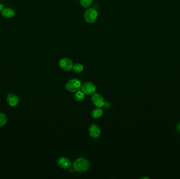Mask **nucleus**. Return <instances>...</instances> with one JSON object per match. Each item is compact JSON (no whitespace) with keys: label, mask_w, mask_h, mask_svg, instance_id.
I'll return each mask as SVG.
<instances>
[{"label":"nucleus","mask_w":180,"mask_h":179,"mask_svg":"<svg viewBox=\"0 0 180 179\" xmlns=\"http://www.w3.org/2000/svg\"><path fill=\"white\" fill-rule=\"evenodd\" d=\"M72 70L75 73L77 74H80L83 71V66L82 65L79 63H76L74 65H73Z\"/></svg>","instance_id":"12"},{"label":"nucleus","mask_w":180,"mask_h":179,"mask_svg":"<svg viewBox=\"0 0 180 179\" xmlns=\"http://www.w3.org/2000/svg\"><path fill=\"white\" fill-rule=\"evenodd\" d=\"M7 117L4 113H0V127L3 126L7 122Z\"/></svg>","instance_id":"14"},{"label":"nucleus","mask_w":180,"mask_h":179,"mask_svg":"<svg viewBox=\"0 0 180 179\" xmlns=\"http://www.w3.org/2000/svg\"><path fill=\"white\" fill-rule=\"evenodd\" d=\"M103 110L100 107L95 108L92 112V117L94 119H97L100 118L103 115Z\"/></svg>","instance_id":"11"},{"label":"nucleus","mask_w":180,"mask_h":179,"mask_svg":"<svg viewBox=\"0 0 180 179\" xmlns=\"http://www.w3.org/2000/svg\"><path fill=\"white\" fill-rule=\"evenodd\" d=\"M6 101L7 104L9 106L11 107H15L18 104L19 98L14 93H10L7 95Z\"/></svg>","instance_id":"9"},{"label":"nucleus","mask_w":180,"mask_h":179,"mask_svg":"<svg viewBox=\"0 0 180 179\" xmlns=\"http://www.w3.org/2000/svg\"><path fill=\"white\" fill-rule=\"evenodd\" d=\"M66 87L67 91L71 93H76L81 89L82 84L78 79H73L67 82Z\"/></svg>","instance_id":"2"},{"label":"nucleus","mask_w":180,"mask_h":179,"mask_svg":"<svg viewBox=\"0 0 180 179\" xmlns=\"http://www.w3.org/2000/svg\"><path fill=\"white\" fill-rule=\"evenodd\" d=\"M81 5L84 7H87L91 6L93 0H80Z\"/></svg>","instance_id":"15"},{"label":"nucleus","mask_w":180,"mask_h":179,"mask_svg":"<svg viewBox=\"0 0 180 179\" xmlns=\"http://www.w3.org/2000/svg\"><path fill=\"white\" fill-rule=\"evenodd\" d=\"M89 133L91 137L93 138H97L100 135L101 129L97 124H91L89 128Z\"/></svg>","instance_id":"8"},{"label":"nucleus","mask_w":180,"mask_h":179,"mask_svg":"<svg viewBox=\"0 0 180 179\" xmlns=\"http://www.w3.org/2000/svg\"><path fill=\"white\" fill-rule=\"evenodd\" d=\"M178 131L180 132V123L178 124Z\"/></svg>","instance_id":"17"},{"label":"nucleus","mask_w":180,"mask_h":179,"mask_svg":"<svg viewBox=\"0 0 180 179\" xmlns=\"http://www.w3.org/2000/svg\"><path fill=\"white\" fill-rule=\"evenodd\" d=\"M57 165L58 166L63 169H67L71 167L72 162L69 158L64 157H61L57 160Z\"/></svg>","instance_id":"7"},{"label":"nucleus","mask_w":180,"mask_h":179,"mask_svg":"<svg viewBox=\"0 0 180 179\" xmlns=\"http://www.w3.org/2000/svg\"><path fill=\"white\" fill-rule=\"evenodd\" d=\"M81 90L85 95H91L95 93L97 87L92 82H86L82 85Z\"/></svg>","instance_id":"4"},{"label":"nucleus","mask_w":180,"mask_h":179,"mask_svg":"<svg viewBox=\"0 0 180 179\" xmlns=\"http://www.w3.org/2000/svg\"><path fill=\"white\" fill-rule=\"evenodd\" d=\"M60 66L61 68L64 71H70L72 70L73 64L72 60L67 58H64L60 61Z\"/></svg>","instance_id":"6"},{"label":"nucleus","mask_w":180,"mask_h":179,"mask_svg":"<svg viewBox=\"0 0 180 179\" xmlns=\"http://www.w3.org/2000/svg\"><path fill=\"white\" fill-rule=\"evenodd\" d=\"M98 13L94 9L87 10L84 14V18L86 22L89 23H93L97 20Z\"/></svg>","instance_id":"3"},{"label":"nucleus","mask_w":180,"mask_h":179,"mask_svg":"<svg viewBox=\"0 0 180 179\" xmlns=\"http://www.w3.org/2000/svg\"><path fill=\"white\" fill-rule=\"evenodd\" d=\"M1 14H2V16L5 18H11L14 17L16 14V13H15L14 10L12 9V8L7 7V8H4Z\"/></svg>","instance_id":"10"},{"label":"nucleus","mask_w":180,"mask_h":179,"mask_svg":"<svg viewBox=\"0 0 180 179\" xmlns=\"http://www.w3.org/2000/svg\"><path fill=\"white\" fill-rule=\"evenodd\" d=\"M89 167V162L84 158H80L76 159L73 163V168L74 170L80 173L86 172Z\"/></svg>","instance_id":"1"},{"label":"nucleus","mask_w":180,"mask_h":179,"mask_svg":"<svg viewBox=\"0 0 180 179\" xmlns=\"http://www.w3.org/2000/svg\"><path fill=\"white\" fill-rule=\"evenodd\" d=\"M91 101L93 102V104L97 106V107L101 108L104 106L105 104V101L103 97H102V95H100L99 93H94L92 94L91 97Z\"/></svg>","instance_id":"5"},{"label":"nucleus","mask_w":180,"mask_h":179,"mask_svg":"<svg viewBox=\"0 0 180 179\" xmlns=\"http://www.w3.org/2000/svg\"><path fill=\"white\" fill-rule=\"evenodd\" d=\"M4 9V6L2 4H0V11H3Z\"/></svg>","instance_id":"16"},{"label":"nucleus","mask_w":180,"mask_h":179,"mask_svg":"<svg viewBox=\"0 0 180 179\" xmlns=\"http://www.w3.org/2000/svg\"><path fill=\"white\" fill-rule=\"evenodd\" d=\"M85 97V94L82 92V91H77L75 95V99L78 101H80L83 100Z\"/></svg>","instance_id":"13"}]
</instances>
